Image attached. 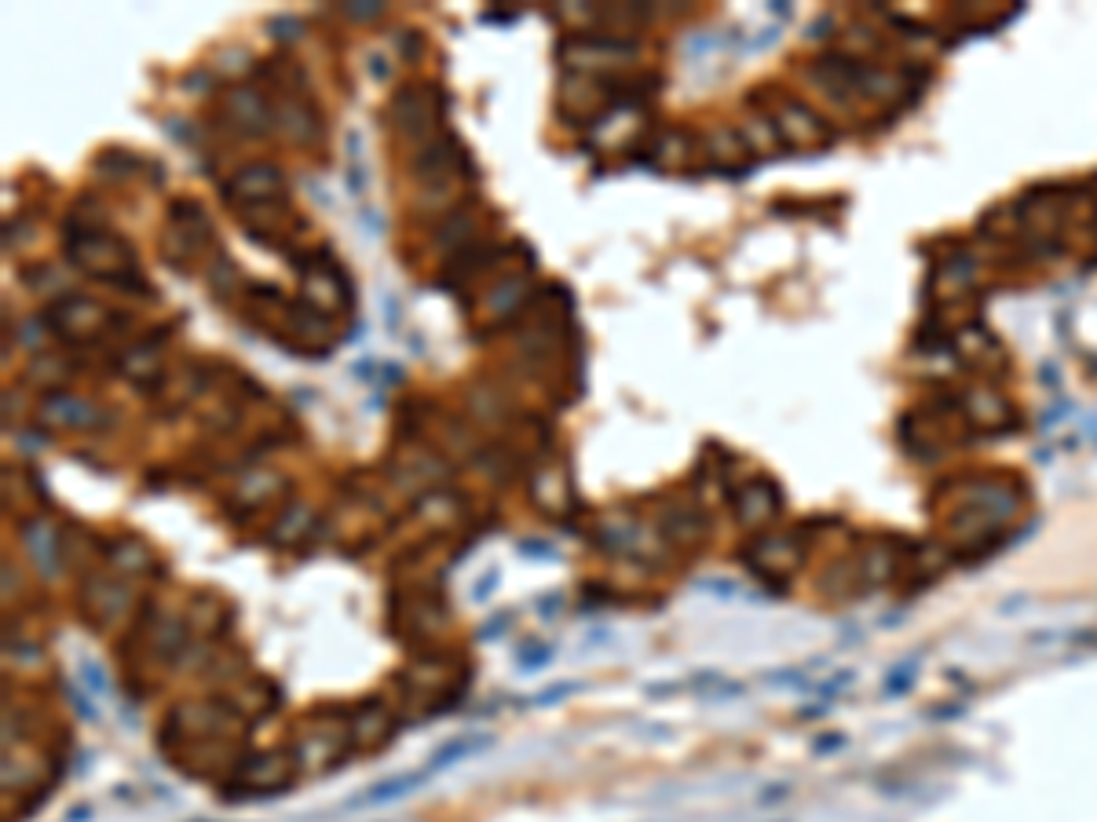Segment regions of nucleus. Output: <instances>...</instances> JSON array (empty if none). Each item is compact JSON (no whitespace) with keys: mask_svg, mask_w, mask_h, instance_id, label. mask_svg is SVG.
<instances>
[{"mask_svg":"<svg viewBox=\"0 0 1097 822\" xmlns=\"http://www.w3.org/2000/svg\"><path fill=\"white\" fill-rule=\"evenodd\" d=\"M63 249H66V260L74 263L81 274H88V279L114 285L121 293H143V296L154 293V285L147 282V274H143V267H139L136 249H132L118 231H110L107 205L99 198H92V194L70 205L66 223H63Z\"/></svg>","mask_w":1097,"mask_h":822,"instance_id":"obj_1","label":"nucleus"},{"mask_svg":"<svg viewBox=\"0 0 1097 822\" xmlns=\"http://www.w3.org/2000/svg\"><path fill=\"white\" fill-rule=\"evenodd\" d=\"M242 315L253 329H260L271 344H279L282 352H290L293 358H322L333 355L337 341V318L322 315L319 307H312L304 296H285L275 282H245L242 290Z\"/></svg>","mask_w":1097,"mask_h":822,"instance_id":"obj_2","label":"nucleus"},{"mask_svg":"<svg viewBox=\"0 0 1097 822\" xmlns=\"http://www.w3.org/2000/svg\"><path fill=\"white\" fill-rule=\"evenodd\" d=\"M40 322L48 326V333L56 336V341H63L66 347H77V352L114 344L118 336L129 333V326H136L125 311H114V307L92 300L85 293L51 296L45 304V311H40Z\"/></svg>","mask_w":1097,"mask_h":822,"instance_id":"obj_3","label":"nucleus"},{"mask_svg":"<svg viewBox=\"0 0 1097 822\" xmlns=\"http://www.w3.org/2000/svg\"><path fill=\"white\" fill-rule=\"evenodd\" d=\"M158 256L166 260L176 274L198 271L205 260L217 256V228L212 216L205 212L198 198H172L166 209V223L158 234Z\"/></svg>","mask_w":1097,"mask_h":822,"instance_id":"obj_4","label":"nucleus"},{"mask_svg":"<svg viewBox=\"0 0 1097 822\" xmlns=\"http://www.w3.org/2000/svg\"><path fill=\"white\" fill-rule=\"evenodd\" d=\"M293 271L301 274L304 285V300L312 307H319L322 315L330 318H348L355 311V282L348 279L344 263L337 260L330 245H312L293 260Z\"/></svg>","mask_w":1097,"mask_h":822,"instance_id":"obj_5","label":"nucleus"},{"mask_svg":"<svg viewBox=\"0 0 1097 822\" xmlns=\"http://www.w3.org/2000/svg\"><path fill=\"white\" fill-rule=\"evenodd\" d=\"M450 110V96L432 81H410L388 99V125L395 128V136H403L410 143H428L436 136H443V121Z\"/></svg>","mask_w":1097,"mask_h":822,"instance_id":"obj_6","label":"nucleus"},{"mask_svg":"<svg viewBox=\"0 0 1097 822\" xmlns=\"http://www.w3.org/2000/svg\"><path fill=\"white\" fill-rule=\"evenodd\" d=\"M476 161L473 154L465 150L454 132H443V136L422 143L410 158V180L417 183L425 194H450L458 183H476Z\"/></svg>","mask_w":1097,"mask_h":822,"instance_id":"obj_7","label":"nucleus"},{"mask_svg":"<svg viewBox=\"0 0 1097 822\" xmlns=\"http://www.w3.org/2000/svg\"><path fill=\"white\" fill-rule=\"evenodd\" d=\"M217 121L242 139H260L275 128L271 102L260 88H228L217 102Z\"/></svg>","mask_w":1097,"mask_h":822,"instance_id":"obj_8","label":"nucleus"},{"mask_svg":"<svg viewBox=\"0 0 1097 822\" xmlns=\"http://www.w3.org/2000/svg\"><path fill=\"white\" fill-rule=\"evenodd\" d=\"M220 198L228 209H239V205H256V201H271V198H290V183H285V172L271 161H249L242 164L239 172H231L228 180L220 183Z\"/></svg>","mask_w":1097,"mask_h":822,"instance_id":"obj_9","label":"nucleus"},{"mask_svg":"<svg viewBox=\"0 0 1097 822\" xmlns=\"http://www.w3.org/2000/svg\"><path fill=\"white\" fill-rule=\"evenodd\" d=\"M172 336V326L169 329H154V333H143L136 336L125 352L118 355V369L125 373L132 384L150 392V388H166V369H161V352H166V341Z\"/></svg>","mask_w":1097,"mask_h":822,"instance_id":"obj_10","label":"nucleus"},{"mask_svg":"<svg viewBox=\"0 0 1097 822\" xmlns=\"http://www.w3.org/2000/svg\"><path fill=\"white\" fill-rule=\"evenodd\" d=\"M296 775V760L282 749H268V753H256L242 764L234 786L249 789V794H275V789H285Z\"/></svg>","mask_w":1097,"mask_h":822,"instance_id":"obj_11","label":"nucleus"},{"mask_svg":"<svg viewBox=\"0 0 1097 822\" xmlns=\"http://www.w3.org/2000/svg\"><path fill=\"white\" fill-rule=\"evenodd\" d=\"M40 420L56 428H74V431H85V428H99L102 425V414L85 398L70 395V392H48L45 403H40Z\"/></svg>","mask_w":1097,"mask_h":822,"instance_id":"obj_12","label":"nucleus"},{"mask_svg":"<svg viewBox=\"0 0 1097 822\" xmlns=\"http://www.w3.org/2000/svg\"><path fill=\"white\" fill-rule=\"evenodd\" d=\"M125 608H129V589L118 581L88 578L85 589H81V611H85V618L99 625H110Z\"/></svg>","mask_w":1097,"mask_h":822,"instance_id":"obj_13","label":"nucleus"},{"mask_svg":"<svg viewBox=\"0 0 1097 822\" xmlns=\"http://www.w3.org/2000/svg\"><path fill=\"white\" fill-rule=\"evenodd\" d=\"M147 169H150V172H161L150 158H139V154L118 150V147L102 150L99 158H96V172H102V176H110L114 183H125V180L139 176V172H147Z\"/></svg>","mask_w":1097,"mask_h":822,"instance_id":"obj_14","label":"nucleus"},{"mask_svg":"<svg viewBox=\"0 0 1097 822\" xmlns=\"http://www.w3.org/2000/svg\"><path fill=\"white\" fill-rule=\"evenodd\" d=\"M374 735L381 738V743L392 735V716H388V709L381 702L363 706L355 713V724H352V738H358V743H363V738H374Z\"/></svg>","mask_w":1097,"mask_h":822,"instance_id":"obj_15","label":"nucleus"},{"mask_svg":"<svg viewBox=\"0 0 1097 822\" xmlns=\"http://www.w3.org/2000/svg\"><path fill=\"white\" fill-rule=\"evenodd\" d=\"M23 538L29 544V552H34V560H37V567L40 571H56V541H51V530L45 527V523H26V530H23Z\"/></svg>","mask_w":1097,"mask_h":822,"instance_id":"obj_16","label":"nucleus"},{"mask_svg":"<svg viewBox=\"0 0 1097 822\" xmlns=\"http://www.w3.org/2000/svg\"><path fill=\"white\" fill-rule=\"evenodd\" d=\"M425 783V772H414V775H399V778H388V783L381 786H374L370 794H366L358 805H385V800H392V797H403L410 794L414 786H422Z\"/></svg>","mask_w":1097,"mask_h":822,"instance_id":"obj_17","label":"nucleus"},{"mask_svg":"<svg viewBox=\"0 0 1097 822\" xmlns=\"http://www.w3.org/2000/svg\"><path fill=\"white\" fill-rule=\"evenodd\" d=\"M479 746H487V738H484V735L454 738V743H447V746L432 757V772H439V768H447V764H458V760H465L468 753H476Z\"/></svg>","mask_w":1097,"mask_h":822,"instance_id":"obj_18","label":"nucleus"},{"mask_svg":"<svg viewBox=\"0 0 1097 822\" xmlns=\"http://www.w3.org/2000/svg\"><path fill=\"white\" fill-rule=\"evenodd\" d=\"M395 45H399V56H403L406 63H414V59L425 51V37L417 34V29H403V34H399V40H395Z\"/></svg>","mask_w":1097,"mask_h":822,"instance_id":"obj_19","label":"nucleus"},{"mask_svg":"<svg viewBox=\"0 0 1097 822\" xmlns=\"http://www.w3.org/2000/svg\"><path fill=\"white\" fill-rule=\"evenodd\" d=\"M81 670H85V680H88L92 691L107 695V673H102L96 662H81Z\"/></svg>","mask_w":1097,"mask_h":822,"instance_id":"obj_20","label":"nucleus"},{"mask_svg":"<svg viewBox=\"0 0 1097 822\" xmlns=\"http://www.w3.org/2000/svg\"><path fill=\"white\" fill-rule=\"evenodd\" d=\"M341 12L352 15V19H377V15L385 12V4H366V8L363 4H344Z\"/></svg>","mask_w":1097,"mask_h":822,"instance_id":"obj_21","label":"nucleus"},{"mask_svg":"<svg viewBox=\"0 0 1097 822\" xmlns=\"http://www.w3.org/2000/svg\"><path fill=\"white\" fill-rule=\"evenodd\" d=\"M495 581H498V571H490V574H487V581H484V578H479V585H476V592H473V596H476V600H487V596H490V585H495Z\"/></svg>","mask_w":1097,"mask_h":822,"instance_id":"obj_22","label":"nucleus"}]
</instances>
